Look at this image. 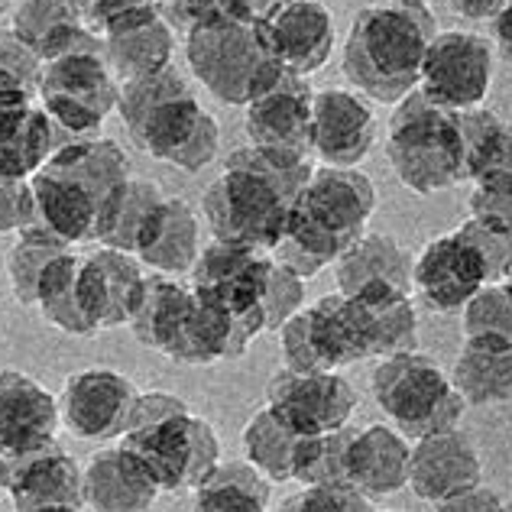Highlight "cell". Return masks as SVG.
Returning a JSON list of instances; mask_svg holds the SVG:
<instances>
[{
  "label": "cell",
  "instance_id": "1",
  "mask_svg": "<svg viewBox=\"0 0 512 512\" xmlns=\"http://www.w3.org/2000/svg\"><path fill=\"white\" fill-rule=\"evenodd\" d=\"M312 172L308 156L240 146L201 198L211 237L269 253L286 234L289 211Z\"/></svg>",
  "mask_w": 512,
  "mask_h": 512
},
{
  "label": "cell",
  "instance_id": "2",
  "mask_svg": "<svg viewBox=\"0 0 512 512\" xmlns=\"http://www.w3.org/2000/svg\"><path fill=\"white\" fill-rule=\"evenodd\" d=\"M438 36L428 0H386L354 13L341 49L347 85L367 101L399 104L419 88L425 49Z\"/></svg>",
  "mask_w": 512,
  "mask_h": 512
},
{
  "label": "cell",
  "instance_id": "3",
  "mask_svg": "<svg viewBox=\"0 0 512 512\" xmlns=\"http://www.w3.org/2000/svg\"><path fill=\"white\" fill-rule=\"evenodd\" d=\"M386 159L409 192H451V188L467 182L470 172L461 114L435 107L415 88L399 104H393L386 133Z\"/></svg>",
  "mask_w": 512,
  "mask_h": 512
},
{
  "label": "cell",
  "instance_id": "4",
  "mask_svg": "<svg viewBox=\"0 0 512 512\" xmlns=\"http://www.w3.org/2000/svg\"><path fill=\"white\" fill-rule=\"evenodd\" d=\"M376 214V185L360 169L318 166L295 198L286 234L321 266H334L370 231Z\"/></svg>",
  "mask_w": 512,
  "mask_h": 512
},
{
  "label": "cell",
  "instance_id": "5",
  "mask_svg": "<svg viewBox=\"0 0 512 512\" xmlns=\"http://www.w3.org/2000/svg\"><path fill=\"white\" fill-rule=\"evenodd\" d=\"M373 402L386 412L399 435L419 441L461 425L467 402L435 357L415 350L383 357L370 373Z\"/></svg>",
  "mask_w": 512,
  "mask_h": 512
},
{
  "label": "cell",
  "instance_id": "6",
  "mask_svg": "<svg viewBox=\"0 0 512 512\" xmlns=\"http://www.w3.org/2000/svg\"><path fill=\"white\" fill-rule=\"evenodd\" d=\"M117 444L146 470L159 493L195 490L221 464L218 428L192 409L133 425L120 435Z\"/></svg>",
  "mask_w": 512,
  "mask_h": 512
},
{
  "label": "cell",
  "instance_id": "7",
  "mask_svg": "<svg viewBox=\"0 0 512 512\" xmlns=\"http://www.w3.org/2000/svg\"><path fill=\"white\" fill-rule=\"evenodd\" d=\"M185 59L205 91L227 107H247L253 94L282 72L263 49L256 26L247 23H201L188 30Z\"/></svg>",
  "mask_w": 512,
  "mask_h": 512
},
{
  "label": "cell",
  "instance_id": "8",
  "mask_svg": "<svg viewBox=\"0 0 512 512\" xmlns=\"http://www.w3.org/2000/svg\"><path fill=\"white\" fill-rule=\"evenodd\" d=\"M120 82L104 62V52H72L43 65L39 107L75 137H98L107 117L117 111Z\"/></svg>",
  "mask_w": 512,
  "mask_h": 512
},
{
  "label": "cell",
  "instance_id": "9",
  "mask_svg": "<svg viewBox=\"0 0 512 512\" xmlns=\"http://www.w3.org/2000/svg\"><path fill=\"white\" fill-rule=\"evenodd\" d=\"M496 49L487 36L470 30H438L425 49L419 91L444 111L483 107L493 88Z\"/></svg>",
  "mask_w": 512,
  "mask_h": 512
},
{
  "label": "cell",
  "instance_id": "10",
  "mask_svg": "<svg viewBox=\"0 0 512 512\" xmlns=\"http://www.w3.org/2000/svg\"><path fill=\"white\" fill-rule=\"evenodd\" d=\"M137 150H143L156 163L175 166L188 175L211 166L221 153V124L208 114L195 91L169 98L130 133Z\"/></svg>",
  "mask_w": 512,
  "mask_h": 512
},
{
  "label": "cell",
  "instance_id": "11",
  "mask_svg": "<svg viewBox=\"0 0 512 512\" xmlns=\"http://www.w3.org/2000/svg\"><path fill=\"white\" fill-rule=\"evenodd\" d=\"M357 402L360 396L354 383L338 370L295 373L282 367L279 373H273V380L266 386V406L305 438L331 435V431L350 425Z\"/></svg>",
  "mask_w": 512,
  "mask_h": 512
},
{
  "label": "cell",
  "instance_id": "12",
  "mask_svg": "<svg viewBox=\"0 0 512 512\" xmlns=\"http://www.w3.org/2000/svg\"><path fill=\"white\" fill-rule=\"evenodd\" d=\"M312 98L315 88L305 75L276 72L247 101L244 133L250 146L312 159Z\"/></svg>",
  "mask_w": 512,
  "mask_h": 512
},
{
  "label": "cell",
  "instance_id": "13",
  "mask_svg": "<svg viewBox=\"0 0 512 512\" xmlns=\"http://www.w3.org/2000/svg\"><path fill=\"white\" fill-rule=\"evenodd\" d=\"M140 389L111 367H88L69 373L59 393L62 425L82 441L120 438L127 431Z\"/></svg>",
  "mask_w": 512,
  "mask_h": 512
},
{
  "label": "cell",
  "instance_id": "14",
  "mask_svg": "<svg viewBox=\"0 0 512 512\" xmlns=\"http://www.w3.org/2000/svg\"><path fill=\"white\" fill-rule=\"evenodd\" d=\"M256 33L279 69L305 78L325 69L334 52V17L321 0H282L256 23Z\"/></svg>",
  "mask_w": 512,
  "mask_h": 512
},
{
  "label": "cell",
  "instance_id": "15",
  "mask_svg": "<svg viewBox=\"0 0 512 512\" xmlns=\"http://www.w3.org/2000/svg\"><path fill=\"white\" fill-rule=\"evenodd\" d=\"M7 470L13 512H72L85 509V467L59 444L20 457H0Z\"/></svg>",
  "mask_w": 512,
  "mask_h": 512
},
{
  "label": "cell",
  "instance_id": "16",
  "mask_svg": "<svg viewBox=\"0 0 512 512\" xmlns=\"http://www.w3.org/2000/svg\"><path fill=\"white\" fill-rule=\"evenodd\" d=\"M376 146V114L363 94L321 88L312 98V156L321 166L357 169Z\"/></svg>",
  "mask_w": 512,
  "mask_h": 512
},
{
  "label": "cell",
  "instance_id": "17",
  "mask_svg": "<svg viewBox=\"0 0 512 512\" xmlns=\"http://www.w3.org/2000/svg\"><path fill=\"white\" fill-rule=\"evenodd\" d=\"M146 286L143 263L133 253L98 247L78 263V289L91 325L101 331L130 325Z\"/></svg>",
  "mask_w": 512,
  "mask_h": 512
},
{
  "label": "cell",
  "instance_id": "18",
  "mask_svg": "<svg viewBox=\"0 0 512 512\" xmlns=\"http://www.w3.org/2000/svg\"><path fill=\"white\" fill-rule=\"evenodd\" d=\"M487 286L480 260L467 244H461L451 231L431 237L415 253L412 263V292L438 315H457L464 305Z\"/></svg>",
  "mask_w": 512,
  "mask_h": 512
},
{
  "label": "cell",
  "instance_id": "19",
  "mask_svg": "<svg viewBox=\"0 0 512 512\" xmlns=\"http://www.w3.org/2000/svg\"><path fill=\"white\" fill-rule=\"evenodd\" d=\"M59 399L23 370H0V457H20L56 444Z\"/></svg>",
  "mask_w": 512,
  "mask_h": 512
},
{
  "label": "cell",
  "instance_id": "20",
  "mask_svg": "<svg viewBox=\"0 0 512 512\" xmlns=\"http://www.w3.org/2000/svg\"><path fill=\"white\" fill-rule=\"evenodd\" d=\"M483 483V461L477 444L464 431H438L412 441L409 448V490L435 506L438 500Z\"/></svg>",
  "mask_w": 512,
  "mask_h": 512
},
{
  "label": "cell",
  "instance_id": "21",
  "mask_svg": "<svg viewBox=\"0 0 512 512\" xmlns=\"http://www.w3.org/2000/svg\"><path fill=\"white\" fill-rule=\"evenodd\" d=\"M104 62L111 65L117 82L124 85L130 78L163 72L175 56V30L153 4L130 10L101 33Z\"/></svg>",
  "mask_w": 512,
  "mask_h": 512
},
{
  "label": "cell",
  "instance_id": "22",
  "mask_svg": "<svg viewBox=\"0 0 512 512\" xmlns=\"http://www.w3.org/2000/svg\"><path fill=\"white\" fill-rule=\"evenodd\" d=\"M409 448L412 441L399 435L393 425H367L354 428L344 454V477L347 487L380 500L409 487Z\"/></svg>",
  "mask_w": 512,
  "mask_h": 512
},
{
  "label": "cell",
  "instance_id": "23",
  "mask_svg": "<svg viewBox=\"0 0 512 512\" xmlns=\"http://www.w3.org/2000/svg\"><path fill=\"white\" fill-rule=\"evenodd\" d=\"M82 140L62 130L43 107L30 101L0 98V172L33 179L49 163V156L65 143Z\"/></svg>",
  "mask_w": 512,
  "mask_h": 512
},
{
  "label": "cell",
  "instance_id": "24",
  "mask_svg": "<svg viewBox=\"0 0 512 512\" xmlns=\"http://www.w3.org/2000/svg\"><path fill=\"white\" fill-rule=\"evenodd\" d=\"M347 302L367 360H383L419 347V315H415L412 292L367 289L347 295Z\"/></svg>",
  "mask_w": 512,
  "mask_h": 512
},
{
  "label": "cell",
  "instance_id": "25",
  "mask_svg": "<svg viewBox=\"0 0 512 512\" xmlns=\"http://www.w3.org/2000/svg\"><path fill=\"white\" fill-rule=\"evenodd\" d=\"M133 256L156 276H188L201 256V214L185 198H166Z\"/></svg>",
  "mask_w": 512,
  "mask_h": 512
},
{
  "label": "cell",
  "instance_id": "26",
  "mask_svg": "<svg viewBox=\"0 0 512 512\" xmlns=\"http://www.w3.org/2000/svg\"><path fill=\"white\" fill-rule=\"evenodd\" d=\"M159 487L146 470L114 444L88 457L85 464V506L94 512H150Z\"/></svg>",
  "mask_w": 512,
  "mask_h": 512
},
{
  "label": "cell",
  "instance_id": "27",
  "mask_svg": "<svg viewBox=\"0 0 512 512\" xmlns=\"http://www.w3.org/2000/svg\"><path fill=\"white\" fill-rule=\"evenodd\" d=\"M412 263L415 256L393 234L367 231L334 263V279H338V292L344 295L367 289L412 292Z\"/></svg>",
  "mask_w": 512,
  "mask_h": 512
},
{
  "label": "cell",
  "instance_id": "28",
  "mask_svg": "<svg viewBox=\"0 0 512 512\" xmlns=\"http://www.w3.org/2000/svg\"><path fill=\"white\" fill-rule=\"evenodd\" d=\"M10 30L17 33L26 46L39 52V59L52 62L72 52H104L101 36L72 13L69 0H23L13 10Z\"/></svg>",
  "mask_w": 512,
  "mask_h": 512
},
{
  "label": "cell",
  "instance_id": "29",
  "mask_svg": "<svg viewBox=\"0 0 512 512\" xmlns=\"http://www.w3.org/2000/svg\"><path fill=\"white\" fill-rule=\"evenodd\" d=\"M33 201H36V221L33 227L62 237L65 244H82L94 237V224H98V201H94L85 188H78L62 172L43 166L33 179ZM30 231V227H26Z\"/></svg>",
  "mask_w": 512,
  "mask_h": 512
},
{
  "label": "cell",
  "instance_id": "30",
  "mask_svg": "<svg viewBox=\"0 0 512 512\" xmlns=\"http://www.w3.org/2000/svg\"><path fill=\"white\" fill-rule=\"evenodd\" d=\"M166 201L163 188L150 179H124L98 211L94 237L101 247H114L124 253H137L146 227L153 224L159 205Z\"/></svg>",
  "mask_w": 512,
  "mask_h": 512
},
{
  "label": "cell",
  "instance_id": "31",
  "mask_svg": "<svg viewBox=\"0 0 512 512\" xmlns=\"http://www.w3.org/2000/svg\"><path fill=\"white\" fill-rule=\"evenodd\" d=\"M46 166L62 172L78 188H85L98 201V211L107 201V195L124 179H130V159L124 153V146L111 137H82L65 143L62 150L49 156Z\"/></svg>",
  "mask_w": 512,
  "mask_h": 512
},
{
  "label": "cell",
  "instance_id": "32",
  "mask_svg": "<svg viewBox=\"0 0 512 512\" xmlns=\"http://www.w3.org/2000/svg\"><path fill=\"white\" fill-rule=\"evenodd\" d=\"M273 483L250 461H221L192 490V512H269Z\"/></svg>",
  "mask_w": 512,
  "mask_h": 512
},
{
  "label": "cell",
  "instance_id": "33",
  "mask_svg": "<svg viewBox=\"0 0 512 512\" xmlns=\"http://www.w3.org/2000/svg\"><path fill=\"white\" fill-rule=\"evenodd\" d=\"M448 376L467 406H503L512 399V350L464 344Z\"/></svg>",
  "mask_w": 512,
  "mask_h": 512
},
{
  "label": "cell",
  "instance_id": "34",
  "mask_svg": "<svg viewBox=\"0 0 512 512\" xmlns=\"http://www.w3.org/2000/svg\"><path fill=\"white\" fill-rule=\"evenodd\" d=\"M78 263H82V256H75L72 250L59 256V260L46 269V276L39 282V292H36V308H39V318H43L46 325L59 328L62 334L94 338L98 328L91 325V318L85 312L82 289H78Z\"/></svg>",
  "mask_w": 512,
  "mask_h": 512
},
{
  "label": "cell",
  "instance_id": "35",
  "mask_svg": "<svg viewBox=\"0 0 512 512\" xmlns=\"http://www.w3.org/2000/svg\"><path fill=\"white\" fill-rule=\"evenodd\" d=\"M192 302V286L169 276H146L137 312L130 318V331L143 347L163 350L169 347L175 328L185 318V308Z\"/></svg>",
  "mask_w": 512,
  "mask_h": 512
},
{
  "label": "cell",
  "instance_id": "36",
  "mask_svg": "<svg viewBox=\"0 0 512 512\" xmlns=\"http://www.w3.org/2000/svg\"><path fill=\"white\" fill-rule=\"evenodd\" d=\"M302 438L305 435L292 431L263 402V406L247 419L244 435H240V444H244V461H250L269 483H289Z\"/></svg>",
  "mask_w": 512,
  "mask_h": 512
},
{
  "label": "cell",
  "instance_id": "37",
  "mask_svg": "<svg viewBox=\"0 0 512 512\" xmlns=\"http://www.w3.org/2000/svg\"><path fill=\"white\" fill-rule=\"evenodd\" d=\"M305 321H308V334H312L318 360L325 370H341V367H350V363L367 360L360 347L354 315H350L347 295L341 292L321 295L315 305L305 308Z\"/></svg>",
  "mask_w": 512,
  "mask_h": 512
},
{
  "label": "cell",
  "instance_id": "38",
  "mask_svg": "<svg viewBox=\"0 0 512 512\" xmlns=\"http://www.w3.org/2000/svg\"><path fill=\"white\" fill-rule=\"evenodd\" d=\"M75 247L65 244L62 237L39 231V227H30V231L17 234V244L7 253V276H10V289L13 299H17L23 308H36V292L39 282H43L46 269L59 260V256L72 253Z\"/></svg>",
  "mask_w": 512,
  "mask_h": 512
},
{
  "label": "cell",
  "instance_id": "39",
  "mask_svg": "<svg viewBox=\"0 0 512 512\" xmlns=\"http://www.w3.org/2000/svg\"><path fill=\"white\" fill-rule=\"evenodd\" d=\"M461 315L464 344L512 350V282H487Z\"/></svg>",
  "mask_w": 512,
  "mask_h": 512
},
{
  "label": "cell",
  "instance_id": "40",
  "mask_svg": "<svg viewBox=\"0 0 512 512\" xmlns=\"http://www.w3.org/2000/svg\"><path fill=\"white\" fill-rule=\"evenodd\" d=\"M350 435H354V428L344 425L338 431H331V435L302 438L292 467V483H299V487H347L344 454Z\"/></svg>",
  "mask_w": 512,
  "mask_h": 512
},
{
  "label": "cell",
  "instance_id": "41",
  "mask_svg": "<svg viewBox=\"0 0 512 512\" xmlns=\"http://www.w3.org/2000/svg\"><path fill=\"white\" fill-rule=\"evenodd\" d=\"M188 91H192V85L179 75L175 65H169V69H163V72L130 78V82L120 85L117 114H120V120H124L127 133H133L159 104L169 101V98H179V94H188Z\"/></svg>",
  "mask_w": 512,
  "mask_h": 512
},
{
  "label": "cell",
  "instance_id": "42",
  "mask_svg": "<svg viewBox=\"0 0 512 512\" xmlns=\"http://www.w3.org/2000/svg\"><path fill=\"white\" fill-rule=\"evenodd\" d=\"M43 59L33 46L7 26L0 30V98L10 101H39V78H43Z\"/></svg>",
  "mask_w": 512,
  "mask_h": 512
},
{
  "label": "cell",
  "instance_id": "43",
  "mask_svg": "<svg viewBox=\"0 0 512 512\" xmlns=\"http://www.w3.org/2000/svg\"><path fill=\"white\" fill-rule=\"evenodd\" d=\"M461 244H467L474 250V256L480 260L483 273H487V282H503L509 273V263H512V234L500 224H490L483 218H474L470 214L467 221H461L451 231Z\"/></svg>",
  "mask_w": 512,
  "mask_h": 512
},
{
  "label": "cell",
  "instance_id": "44",
  "mask_svg": "<svg viewBox=\"0 0 512 512\" xmlns=\"http://www.w3.org/2000/svg\"><path fill=\"white\" fill-rule=\"evenodd\" d=\"M302 308H305V279L289 273L286 266L273 263L266 276V289H263L266 331H279L292 315H299Z\"/></svg>",
  "mask_w": 512,
  "mask_h": 512
},
{
  "label": "cell",
  "instance_id": "45",
  "mask_svg": "<svg viewBox=\"0 0 512 512\" xmlns=\"http://www.w3.org/2000/svg\"><path fill=\"white\" fill-rule=\"evenodd\" d=\"M279 512H376L367 496L347 487H302L289 500H282Z\"/></svg>",
  "mask_w": 512,
  "mask_h": 512
},
{
  "label": "cell",
  "instance_id": "46",
  "mask_svg": "<svg viewBox=\"0 0 512 512\" xmlns=\"http://www.w3.org/2000/svg\"><path fill=\"white\" fill-rule=\"evenodd\" d=\"M483 179H512V124H506V120H500L487 133V140L480 143V150L470 159L467 182Z\"/></svg>",
  "mask_w": 512,
  "mask_h": 512
},
{
  "label": "cell",
  "instance_id": "47",
  "mask_svg": "<svg viewBox=\"0 0 512 512\" xmlns=\"http://www.w3.org/2000/svg\"><path fill=\"white\" fill-rule=\"evenodd\" d=\"M36 221V201L30 179L0 172V234H20Z\"/></svg>",
  "mask_w": 512,
  "mask_h": 512
},
{
  "label": "cell",
  "instance_id": "48",
  "mask_svg": "<svg viewBox=\"0 0 512 512\" xmlns=\"http://www.w3.org/2000/svg\"><path fill=\"white\" fill-rule=\"evenodd\" d=\"M470 214L512 234V179H483L470 188Z\"/></svg>",
  "mask_w": 512,
  "mask_h": 512
},
{
  "label": "cell",
  "instance_id": "49",
  "mask_svg": "<svg viewBox=\"0 0 512 512\" xmlns=\"http://www.w3.org/2000/svg\"><path fill=\"white\" fill-rule=\"evenodd\" d=\"M153 0H69V7L78 20H82L91 33H104V26H111L114 20H120L130 10L150 7Z\"/></svg>",
  "mask_w": 512,
  "mask_h": 512
},
{
  "label": "cell",
  "instance_id": "50",
  "mask_svg": "<svg viewBox=\"0 0 512 512\" xmlns=\"http://www.w3.org/2000/svg\"><path fill=\"white\" fill-rule=\"evenodd\" d=\"M282 0H214L208 23H247L256 26L269 10H276Z\"/></svg>",
  "mask_w": 512,
  "mask_h": 512
},
{
  "label": "cell",
  "instance_id": "51",
  "mask_svg": "<svg viewBox=\"0 0 512 512\" xmlns=\"http://www.w3.org/2000/svg\"><path fill=\"white\" fill-rule=\"evenodd\" d=\"M500 506L503 496L493 487H487V483H477V487L454 493L448 500H438L435 512H500Z\"/></svg>",
  "mask_w": 512,
  "mask_h": 512
},
{
  "label": "cell",
  "instance_id": "52",
  "mask_svg": "<svg viewBox=\"0 0 512 512\" xmlns=\"http://www.w3.org/2000/svg\"><path fill=\"white\" fill-rule=\"evenodd\" d=\"M448 4L464 20H496L512 0H448Z\"/></svg>",
  "mask_w": 512,
  "mask_h": 512
},
{
  "label": "cell",
  "instance_id": "53",
  "mask_svg": "<svg viewBox=\"0 0 512 512\" xmlns=\"http://www.w3.org/2000/svg\"><path fill=\"white\" fill-rule=\"evenodd\" d=\"M493 49L500 52L506 65H512V4L493 20Z\"/></svg>",
  "mask_w": 512,
  "mask_h": 512
},
{
  "label": "cell",
  "instance_id": "54",
  "mask_svg": "<svg viewBox=\"0 0 512 512\" xmlns=\"http://www.w3.org/2000/svg\"><path fill=\"white\" fill-rule=\"evenodd\" d=\"M7 10H10V0H0V17H4Z\"/></svg>",
  "mask_w": 512,
  "mask_h": 512
},
{
  "label": "cell",
  "instance_id": "55",
  "mask_svg": "<svg viewBox=\"0 0 512 512\" xmlns=\"http://www.w3.org/2000/svg\"><path fill=\"white\" fill-rule=\"evenodd\" d=\"M506 282H512V263H509V273H506Z\"/></svg>",
  "mask_w": 512,
  "mask_h": 512
},
{
  "label": "cell",
  "instance_id": "56",
  "mask_svg": "<svg viewBox=\"0 0 512 512\" xmlns=\"http://www.w3.org/2000/svg\"><path fill=\"white\" fill-rule=\"evenodd\" d=\"M159 4H163V0H153V7H159Z\"/></svg>",
  "mask_w": 512,
  "mask_h": 512
},
{
  "label": "cell",
  "instance_id": "57",
  "mask_svg": "<svg viewBox=\"0 0 512 512\" xmlns=\"http://www.w3.org/2000/svg\"><path fill=\"white\" fill-rule=\"evenodd\" d=\"M72 512H85V509H72Z\"/></svg>",
  "mask_w": 512,
  "mask_h": 512
}]
</instances>
